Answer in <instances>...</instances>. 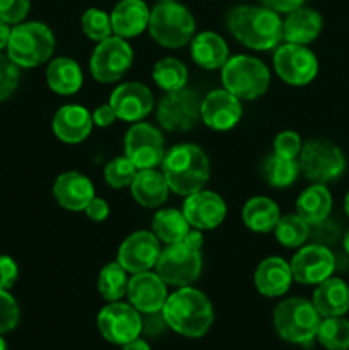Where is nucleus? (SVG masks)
Here are the masks:
<instances>
[{
	"instance_id": "1",
	"label": "nucleus",
	"mask_w": 349,
	"mask_h": 350,
	"mask_svg": "<svg viewBox=\"0 0 349 350\" xmlns=\"http://www.w3.org/2000/svg\"><path fill=\"white\" fill-rule=\"evenodd\" d=\"M229 34L248 50H276L283 43V19L263 5H236L226 16Z\"/></svg>"
},
{
	"instance_id": "2",
	"label": "nucleus",
	"mask_w": 349,
	"mask_h": 350,
	"mask_svg": "<svg viewBox=\"0 0 349 350\" xmlns=\"http://www.w3.org/2000/svg\"><path fill=\"white\" fill-rule=\"evenodd\" d=\"M161 313L168 328L188 338L204 337L214 323L211 299L192 286L178 287L173 294H168Z\"/></svg>"
},
{
	"instance_id": "3",
	"label": "nucleus",
	"mask_w": 349,
	"mask_h": 350,
	"mask_svg": "<svg viewBox=\"0 0 349 350\" xmlns=\"http://www.w3.org/2000/svg\"><path fill=\"white\" fill-rule=\"evenodd\" d=\"M161 173L170 191L188 197L205 188L211 176V163L205 150L197 144H177L164 154Z\"/></svg>"
},
{
	"instance_id": "4",
	"label": "nucleus",
	"mask_w": 349,
	"mask_h": 350,
	"mask_svg": "<svg viewBox=\"0 0 349 350\" xmlns=\"http://www.w3.org/2000/svg\"><path fill=\"white\" fill-rule=\"evenodd\" d=\"M55 51V34L40 21H23L12 26L7 55L19 68L47 64Z\"/></svg>"
},
{
	"instance_id": "5",
	"label": "nucleus",
	"mask_w": 349,
	"mask_h": 350,
	"mask_svg": "<svg viewBox=\"0 0 349 350\" xmlns=\"http://www.w3.org/2000/svg\"><path fill=\"white\" fill-rule=\"evenodd\" d=\"M222 88L240 101H253L270 88V70L260 58L233 55L221 68Z\"/></svg>"
},
{
	"instance_id": "6",
	"label": "nucleus",
	"mask_w": 349,
	"mask_h": 350,
	"mask_svg": "<svg viewBox=\"0 0 349 350\" xmlns=\"http://www.w3.org/2000/svg\"><path fill=\"white\" fill-rule=\"evenodd\" d=\"M147 29L159 46L174 50L190 44L197 24L190 10L174 0L156 3V7L151 9Z\"/></svg>"
},
{
	"instance_id": "7",
	"label": "nucleus",
	"mask_w": 349,
	"mask_h": 350,
	"mask_svg": "<svg viewBox=\"0 0 349 350\" xmlns=\"http://www.w3.org/2000/svg\"><path fill=\"white\" fill-rule=\"evenodd\" d=\"M322 317L313 303L303 297L281 301L274 310V327L283 340L307 345L317 338Z\"/></svg>"
},
{
	"instance_id": "8",
	"label": "nucleus",
	"mask_w": 349,
	"mask_h": 350,
	"mask_svg": "<svg viewBox=\"0 0 349 350\" xmlns=\"http://www.w3.org/2000/svg\"><path fill=\"white\" fill-rule=\"evenodd\" d=\"M300 173L311 183L325 185L344 173L346 157L334 142L327 139H311L303 142L298 156Z\"/></svg>"
},
{
	"instance_id": "9",
	"label": "nucleus",
	"mask_w": 349,
	"mask_h": 350,
	"mask_svg": "<svg viewBox=\"0 0 349 350\" xmlns=\"http://www.w3.org/2000/svg\"><path fill=\"white\" fill-rule=\"evenodd\" d=\"M201 101L190 88L164 92L157 101L156 118L166 132H188L201 122Z\"/></svg>"
},
{
	"instance_id": "10",
	"label": "nucleus",
	"mask_w": 349,
	"mask_h": 350,
	"mask_svg": "<svg viewBox=\"0 0 349 350\" xmlns=\"http://www.w3.org/2000/svg\"><path fill=\"white\" fill-rule=\"evenodd\" d=\"M133 64V50L125 38L109 36L99 41L89 58V70L94 81L113 84L123 79Z\"/></svg>"
},
{
	"instance_id": "11",
	"label": "nucleus",
	"mask_w": 349,
	"mask_h": 350,
	"mask_svg": "<svg viewBox=\"0 0 349 350\" xmlns=\"http://www.w3.org/2000/svg\"><path fill=\"white\" fill-rule=\"evenodd\" d=\"M154 272L173 287L192 286L202 273V253L183 243L166 245L159 253Z\"/></svg>"
},
{
	"instance_id": "12",
	"label": "nucleus",
	"mask_w": 349,
	"mask_h": 350,
	"mask_svg": "<svg viewBox=\"0 0 349 350\" xmlns=\"http://www.w3.org/2000/svg\"><path fill=\"white\" fill-rule=\"evenodd\" d=\"M274 72L286 84L301 88L315 81L318 74V60L305 44L281 43L272 55Z\"/></svg>"
},
{
	"instance_id": "13",
	"label": "nucleus",
	"mask_w": 349,
	"mask_h": 350,
	"mask_svg": "<svg viewBox=\"0 0 349 350\" xmlns=\"http://www.w3.org/2000/svg\"><path fill=\"white\" fill-rule=\"evenodd\" d=\"M123 149L137 170H154L161 166L166 154L161 130L146 122L132 123L123 139Z\"/></svg>"
},
{
	"instance_id": "14",
	"label": "nucleus",
	"mask_w": 349,
	"mask_h": 350,
	"mask_svg": "<svg viewBox=\"0 0 349 350\" xmlns=\"http://www.w3.org/2000/svg\"><path fill=\"white\" fill-rule=\"evenodd\" d=\"M98 330L105 340L125 345L142 334V317L130 303L113 301L99 311Z\"/></svg>"
},
{
	"instance_id": "15",
	"label": "nucleus",
	"mask_w": 349,
	"mask_h": 350,
	"mask_svg": "<svg viewBox=\"0 0 349 350\" xmlns=\"http://www.w3.org/2000/svg\"><path fill=\"white\" fill-rule=\"evenodd\" d=\"M293 280L301 286H318L332 277L335 270V256L328 246L311 243L298 248L289 262Z\"/></svg>"
},
{
	"instance_id": "16",
	"label": "nucleus",
	"mask_w": 349,
	"mask_h": 350,
	"mask_svg": "<svg viewBox=\"0 0 349 350\" xmlns=\"http://www.w3.org/2000/svg\"><path fill=\"white\" fill-rule=\"evenodd\" d=\"M161 241L153 231H135L127 236L116 253V262L129 273H140L156 267Z\"/></svg>"
},
{
	"instance_id": "17",
	"label": "nucleus",
	"mask_w": 349,
	"mask_h": 350,
	"mask_svg": "<svg viewBox=\"0 0 349 350\" xmlns=\"http://www.w3.org/2000/svg\"><path fill=\"white\" fill-rule=\"evenodd\" d=\"M109 105L115 109L116 118L125 123L142 122L154 109V96L142 82H122L113 89Z\"/></svg>"
},
{
	"instance_id": "18",
	"label": "nucleus",
	"mask_w": 349,
	"mask_h": 350,
	"mask_svg": "<svg viewBox=\"0 0 349 350\" xmlns=\"http://www.w3.org/2000/svg\"><path fill=\"white\" fill-rule=\"evenodd\" d=\"M242 115V101L224 88L207 92L201 101V120L214 132H228L235 129Z\"/></svg>"
},
{
	"instance_id": "19",
	"label": "nucleus",
	"mask_w": 349,
	"mask_h": 350,
	"mask_svg": "<svg viewBox=\"0 0 349 350\" xmlns=\"http://www.w3.org/2000/svg\"><path fill=\"white\" fill-rule=\"evenodd\" d=\"M181 212L194 229L212 231L224 222L228 207L221 195L216 191L198 190L185 197Z\"/></svg>"
},
{
	"instance_id": "20",
	"label": "nucleus",
	"mask_w": 349,
	"mask_h": 350,
	"mask_svg": "<svg viewBox=\"0 0 349 350\" xmlns=\"http://www.w3.org/2000/svg\"><path fill=\"white\" fill-rule=\"evenodd\" d=\"M166 287L168 284L153 270L132 273L127 286V299L139 313H157L168 299Z\"/></svg>"
},
{
	"instance_id": "21",
	"label": "nucleus",
	"mask_w": 349,
	"mask_h": 350,
	"mask_svg": "<svg viewBox=\"0 0 349 350\" xmlns=\"http://www.w3.org/2000/svg\"><path fill=\"white\" fill-rule=\"evenodd\" d=\"M51 191L57 204L70 212L84 211L86 205L96 197L92 181L79 171H65L58 174Z\"/></svg>"
},
{
	"instance_id": "22",
	"label": "nucleus",
	"mask_w": 349,
	"mask_h": 350,
	"mask_svg": "<svg viewBox=\"0 0 349 350\" xmlns=\"http://www.w3.org/2000/svg\"><path fill=\"white\" fill-rule=\"evenodd\" d=\"M92 113L82 105H65L57 109L51 120L55 137L64 144H81L91 135Z\"/></svg>"
},
{
	"instance_id": "23",
	"label": "nucleus",
	"mask_w": 349,
	"mask_h": 350,
	"mask_svg": "<svg viewBox=\"0 0 349 350\" xmlns=\"http://www.w3.org/2000/svg\"><path fill=\"white\" fill-rule=\"evenodd\" d=\"M293 282L289 262L281 256H267L253 273L255 289L266 297H281L289 291Z\"/></svg>"
},
{
	"instance_id": "24",
	"label": "nucleus",
	"mask_w": 349,
	"mask_h": 350,
	"mask_svg": "<svg viewBox=\"0 0 349 350\" xmlns=\"http://www.w3.org/2000/svg\"><path fill=\"white\" fill-rule=\"evenodd\" d=\"M149 16L151 9L144 0H120L109 14L113 34L125 40L139 36L149 26Z\"/></svg>"
},
{
	"instance_id": "25",
	"label": "nucleus",
	"mask_w": 349,
	"mask_h": 350,
	"mask_svg": "<svg viewBox=\"0 0 349 350\" xmlns=\"http://www.w3.org/2000/svg\"><path fill=\"white\" fill-rule=\"evenodd\" d=\"M322 27H324V19L320 14L303 5L287 14L286 19L283 21V41L308 46L320 36Z\"/></svg>"
},
{
	"instance_id": "26",
	"label": "nucleus",
	"mask_w": 349,
	"mask_h": 350,
	"mask_svg": "<svg viewBox=\"0 0 349 350\" xmlns=\"http://www.w3.org/2000/svg\"><path fill=\"white\" fill-rule=\"evenodd\" d=\"M190 57L204 70H221L229 58V46L214 31H202L192 38Z\"/></svg>"
},
{
	"instance_id": "27",
	"label": "nucleus",
	"mask_w": 349,
	"mask_h": 350,
	"mask_svg": "<svg viewBox=\"0 0 349 350\" xmlns=\"http://www.w3.org/2000/svg\"><path fill=\"white\" fill-rule=\"evenodd\" d=\"M311 303L322 318L344 317L349 311V286L342 279L328 277L315 286Z\"/></svg>"
},
{
	"instance_id": "28",
	"label": "nucleus",
	"mask_w": 349,
	"mask_h": 350,
	"mask_svg": "<svg viewBox=\"0 0 349 350\" xmlns=\"http://www.w3.org/2000/svg\"><path fill=\"white\" fill-rule=\"evenodd\" d=\"M132 198L144 208H159L170 195V187L163 173L154 170H139L130 183Z\"/></svg>"
},
{
	"instance_id": "29",
	"label": "nucleus",
	"mask_w": 349,
	"mask_h": 350,
	"mask_svg": "<svg viewBox=\"0 0 349 350\" xmlns=\"http://www.w3.org/2000/svg\"><path fill=\"white\" fill-rule=\"evenodd\" d=\"M44 77H47L48 88L58 96L75 94L81 91L82 84H84L81 65L70 57L53 58L48 64Z\"/></svg>"
},
{
	"instance_id": "30",
	"label": "nucleus",
	"mask_w": 349,
	"mask_h": 350,
	"mask_svg": "<svg viewBox=\"0 0 349 350\" xmlns=\"http://www.w3.org/2000/svg\"><path fill=\"white\" fill-rule=\"evenodd\" d=\"M281 219V208L272 198L257 195L248 198L242 208V221L252 232L269 234L274 232Z\"/></svg>"
},
{
	"instance_id": "31",
	"label": "nucleus",
	"mask_w": 349,
	"mask_h": 350,
	"mask_svg": "<svg viewBox=\"0 0 349 350\" xmlns=\"http://www.w3.org/2000/svg\"><path fill=\"white\" fill-rule=\"evenodd\" d=\"M332 212V195L325 185L313 183L296 198V214L310 226L327 221Z\"/></svg>"
},
{
	"instance_id": "32",
	"label": "nucleus",
	"mask_w": 349,
	"mask_h": 350,
	"mask_svg": "<svg viewBox=\"0 0 349 350\" xmlns=\"http://www.w3.org/2000/svg\"><path fill=\"white\" fill-rule=\"evenodd\" d=\"M151 228H153V232L156 234V238L166 246L180 243L185 238V234L190 231L192 226L188 224L183 212L178 211V208L159 207V211L154 214Z\"/></svg>"
},
{
	"instance_id": "33",
	"label": "nucleus",
	"mask_w": 349,
	"mask_h": 350,
	"mask_svg": "<svg viewBox=\"0 0 349 350\" xmlns=\"http://www.w3.org/2000/svg\"><path fill=\"white\" fill-rule=\"evenodd\" d=\"M260 174L263 181L274 188H287L296 183L300 176V166L298 159H287L277 154H270L260 164Z\"/></svg>"
},
{
	"instance_id": "34",
	"label": "nucleus",
	"mask_w": 349,
	"mask_h": 350,
	"mask_svg": "<svg viewBox=\"0 0 349 350\" xmlns=\"http://www.w3.org/2000/svg\"><path fill=\"white\" fill-rule=\"evenodd\" d=\"M153 81L164 92L178 91L187 88L188 68L180 58L164 57L153 67Z\"/></svg>"
},
{
	"instance_id": "35",
	"label": "nucleus",
	"mask_w": 349,
	"mask_h": 350,
	"mask_svg": "<svg viewBox=\"0 0 349 350\" xmlns=\"http://www.w3.org/2000/svg\"><path fill=\"white\" fill-rule=\"evenodd\" d=\"M310 229L311 226L300 215L287 214L281 215L279 222L274 229V236L284 248H301L310 239Z\"/></svg>"
},
{
	"instance_id": "36",
	"label": "nucleus",
	"mask_w": 349,
	"mask_h": 350,
	"mask_svg": "<svg viewBox=\"0 0 349 350\" xmlns=\"http://www.w3.org/2000/svg\"><path fill=\"white\" fill-rule=\"evenodd\" d=\"M127 270L118 262L106 263L98 275V291L106 303L113 301H122L127 296V286H129V277Z\"/></svg>"
},
{
	"instance_id": "37",
	"label": "nucleus",
	"mask_w": 349,
	"mask_h": 350,
	"mask_svg": "<svg viewBox=\"0 0 349 350\" xmlns=\"http://www.w3.org/2000/svg\"><path fill=\"white\" fill-rule=\"evenodd\" d=\"M317 338L328 350L349 349V321L342 317L324 318L318 327Z\"/></svg>"
},
{
	"instance_id": "38",
	"label": "nucleus",
	"mask_w": 349,
	"mask_h": 350,
	"mask_svg": "<svg viewBox=\"0 0 349 350\" xmlns=\"http://www.w3.org/2000/svg\"><path fill=\"white\" fill-rule=\"evenodd\" d=\"M81 27L82 33L94 43L105 41L106 38L113 36V27H112V17L108 12L101 9H91L86 10L81 17Z\"/></svg>"
},
{
	"instance_id": "39",
	"label": "nucleus",
	"mask_w": 349,
	"mask_h": 350,
	"mask_svg": "<svg viewBox=\"0 0 349 350\" xmlns=\"http://www.w3.org/2000/svg\"><path fill=\"white\" fill-rule=\"evenodd\" d=\"M137 167L133 166L132 161L123 154V156H116L109 161L103 170V178H105L106 185H109L115 190H122V188L130 187L137 174Z\"/></svg>"
},
{
	"instance_id": "40",
	"label": "nucleus",
	"mask_w": 349,
	"mask_h": 350,
	"mask_svg": "<svg viewBox=\"0 0 349 350\" xmlns=\"http://www.w3.org/2000/svg\"><path fill=\"white\" fill-rule=\"evenodd\" d=\"M21 81V68L9 58L0 53V101H5L16 92Z\"/></svg>"
},
{
	"instance_id": "41",
	"label": "nucleus",
	"mask_w": 349,
	"mask_h": 350,
	"mask_svg": "<svg viewBox=\"0 0 349 350\" xmlns=\"http://www.w3.org/2000/svg\"><path fill=\"white\" fill-rule=\"evenodd\" d=\"M21 318L19 304L9 291L0 289V335H5L17 327Z\"/></svg>"
},
{
	"instance_id": "42",
	"label": "nucleus",
	"mask_w": 349,
	"mask_h": 350,
	"mask_svg": "<svg viewBox=\"0 0 349 350\" xmlns=\"http://www.w3.org/2000/svg\"><path fill=\"white\" fill-rule=\"evenodd\" d=\"M303 147V140L294 130H283L274 139V154L287 159H298Z\"/></svg>"
},
{
	"instance_id": "43",
	"label": "nucleus",
	"mask_w": 349,
	"mask_h": 350,
	"mask_svg": "<svg viewBox=\"0 0 349 350\" xmlns=\"http://www.w3.org/2000/svg\"><path fill=\"white\" fill-rule=\"evenodd\" d=\"M31 9V0H0V19L10 26L23 23Z\"/></svg>"
},
{
	"instance_id": "44",
	"label": "nucleus",
	"mask_w": 349,
	"mask_h": 350,
	"mask_svg": "<svg viewBox=\"0 0 349 350\" xmlns=\"http://www.w3.org/2000/svg\"><path fill=\"white\" fill-rule=\"evenodd\" d=\"M19 277V267L9 255H0V289L10 291Z\"/></svg>"
},
{
	"instance_id": "45",
	"label": "nucleus",
	"mask_w": 349,
	"mask_h": 350,
	"mask_svg": "<svg viewBox=\"0 0 349 350\" xmlns=\"http://www.w3.org/2000/svg\"><path fill=\"white\" fill-rule=\"evenodd\" d=\"M86 217L92 222H103L108 219L109 215V205L105 198L94 197L84 208Z\"/></svg>"
},
{
	"instance_id": "46",
	"label": "nucleus",
	"mask_w": 349,
	"mask_h": 350,
	"mask_svg": "<svg viewBox=\"0 0 349 350\" xmlns=\"http://www.w3.org/2000/svg\"><path fill=\"white\" fill-rule=\"evenodd\" d=\"M116 120H118L116 118V113L109 103L99 105L98 108L92 111V123H94L96 126H99V129H108V126H112Z\"/></svg>"
},
{
	"instance_id": "47",
	"label": "nucleus",
	"mask_w": 349,
	"mask_h": 350,
	"mask_svg": "<svg viewBox=\"0 0 349 350\" xmlns=\"http://www.w3.org/2000/svg\"><path fill=\"white\" fill-rule=\"evenodd\" d=\"M307 0H260V5L267 7V9L274 10L281 16V14H291L293 10L300 9L305 5Z\"/></svg>"
},
{
	"instance_id": "48",
	"label": "nucleus",
	"mask_w": 349,
	"mask_h": 350,
	"mask_svg": "<svg viewBox=\"0 0 349 350\" xmlns=\"http://www.w3.org/2000/svg\"><path fill=\"white\" fill-rule=\"evenodd\" d=\"M164 328H168V325L166 321H164L161 311H157V313H149L146 314V318H142V332H146L147 335L161 334Z\"/></svg>"
},
{
	"instance_id": "49",
	"label": "nucleus",
	"mask_w": 349,
	"mask_h": 350,
	"mask_svg": "<svg viewBox=\"0 0 349 350\" xmlns=\"http://www.w3.org/2000/svg\"><path fill=\"white\" fill-rule=\"evenodd\" d=\"M180 243L187 245L188 248L197 250V252H202V246H204V236H202V231H198V229L192 228L190 231H188L187 234H185V238L181 239Z\"/></svg>"
},
{
	"instance_id": "50",
	"label": "nucleus",
	"mask_w": 349,
	"mask_h": 350,
	"mask_svg": "<svg viewBox=\"0 0 349 350\" xmlns=\"http://www.w3.org/2000/svg\"><path fill=\"white\" fill-rule=\"evenodd\" d=\"M10 24H7L5 21L0 19V51L7 50V44H9V38H10Z\"/></svg>"
},
{
	"instance_id": "51",
	"label": "nucleus",
	"mask_w": 349,
	"mask_h": 350,
	"mask_svg": "<svg viewBox=\"0 0 349 350\" xmlns=\"http://www.w3.org/2000/svg\"><path fill=\"white\" fill-rule=\"evenodd\" d=\"M123 350H151L149 345H147L146 340H142V338H133V340H130L129 344L122 345Z\"/></svg>"
},
{
	"instance_id": "52",
	"label": "nucleus",
	"mask_w": 349,
	"mask_h": 350,
	"mask_svg": "<svg viewBox=\"0 0 349 350\" xmlns=\"http://www.w3.org/2000/svg\"><path fill=\"white\" fill-rule=\"evenodd\" d=\"M342 246H344V252H346V255L349 256V229H348V231H346L344 238H342Z\"/></svg>"
},
{
	"instance_id": "53",
	"label": "nucleus",
	"mask_w": 349,
	"mask_h": 350,
	"mask_svg": "<svg viewBox=\"0 0 349 350\" xmlns=\"http://www.w3.org/2000/svg\"><path fill=\"white\" fill-rule=\"evenodd\" d=\"M344 212H346V215L349 217V191L346 193V198H344Z\"/></svg>"
},
{
	"instance_id": "54",
	"label": "nucleus",
	"mask_w": 349,
	"mask_h": 350,
	"mask_svg": "<svg viewBox=\"0 0 349 350\" xmlns=\"http://www.w3.org/2000/svg\"><path fill=\"white\" fill-rule=\"evenodd\" d=\"M0 350H9V347H7V344H5V340H3L2 335H0Z\"/></svg>"
},
{
	"instance_id": "55",
	"label": "nucleus",
	"mask_w": 349,
	"mask_h": 350,
	"mask_svg": "<svg viewBox=\"0 0 349 350\" xmlns=\"http://www.w3.org/2000/svg\"><path fill=\"white\" fill-rule=\"evenodd\" d=\"M161 2H174V0H157V3H161Z\"/></svg>"
}]
</instances>
